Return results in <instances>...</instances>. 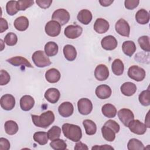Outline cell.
I'll list each match as a JSON object with an SVG mask.
<instances>
[{"instance_id": "obj_28", "label": "cell", "mask_w": 150, "mask_h": 150, "mask_svg": "<svg viewBox=\"0 0 150 150\" xmlns=\"http://www.w3.org/2000/svg\"><path fill=\"white\" fill-rule=\"evenodd\" d=\"M103 114L107 118H114L117 114V109L115 107L111 104H105L101 108Z\"/></svg>"}, {"instance_id": "obj_44", "label": "cell", "mask_w": 150, "mask_h": 150, "mask_svg": "<svg viewBox=\"0 0 150 150\" xmlns=\"http://www.w3.org/2000/svg\"><path fill=\"white\" fill-rule=\"evenodd\" d=\"M104 125L107 126L111 128L115 133H118L120 131V125L114 120H109L107 121H106L104 124Z\"/></svg>"}, {"instance_id": "obj_52", "label": "cell", "mask_w": 150, "mask_h": 150, "mask_svg": "<svg viewBox=\"0 0 150 150\" xmlns=\"http://www.w3.org/2000/svg\"><path fill=\"white\" fill-rule=\"evenodd\" d=\"M149 112H148V114H147V115H146V117H147V120H145V123H146V124H145V125L146 126V127H148V128H149L150 127H149V117H148V115H149Z\"/></svg>"}, {"instance_id": "obj_34", "label": "cell", "mask_w": 150, "mask_h": 150, "mask_svg": "<svg viewBox=\"0 0 150 150\" xmlns=\"http://www.w3.org/2000/svg\"><path fill=\"white\" fill-rule=\"evenodd\" d=\"M34 141L38 143L40 145H44L46 144L48 142V135L47 133L46 132L39 131L36 132L33 135Z\"/></svg>"}, {"instance_id": "obj_27", "label": "cell", "mask_w": 150, "mask_h": 150, "mask_svg": "<svg viewBox=\"0 0 150 150\" xmlns=\"http://www.w3.org/2000/svg\"><path fill=\"white\" fill-rule=\"evenodd\" d=\"M122 50L125 54L129 57H131L136 51L135 44L131 40L125 41L122 43Z\"/></svg>"}, {"instance_id": "obj_37", "label": "cell", "mask_w": 150, "mask_h": 150, "mask_svg": "<svg viewBox=\"0 0 150 150\" xmlns=\"http://www.w3.org/2000/svg\"><path fill=\"white\" fill-rule=\"evenodd\" d=\"M50 146L55 150H64L67 148V144L65 141L59 138L52 140L50 143Z\"/></svg>"}, {"instance_id": "obj_40", "label": "cell", "mask_w": 150, "mask_h": 150, "mask_svg": "<svg viewBox=\"0 0 150 150\" xmlns=\"http://www.w3.org/2000/svg\"><path fill=\"white\" fill-rule=\"evenodd\" d=\"M6 12L9 15L13 16L15 15L18 12V9L17 8V1H9L6 5Z\"/></svg>"}, {"instance_id": "obj_51", "label": "cell", "mask_w": 150, "mask_h": 150, "mask_svg": "<svg viewBox=\"0 0 150 150\" xmlns=\"http://www.w3.org/2000/svg\"><path fill=\"white\" fill-rule=\"evenodd\" d=\"M113 0H100L99 1V3L103 6H110L112 3H113Z\"/></svg>"}, {"instance_id": "obj_21", "label": "cell", "mask_w": 150, "mask_h": 150, "mask_svg": "<svg viewBox=\"0 0 150 150\" xmlns=\"http://www.w3.org/2000/svg\"><path fill=\"white\" fill-rule=\"evenodd\" d=\"M60 73L58 70L54 68H52L47 70L45 73L46 80L50 83H55L60 79Z\"/></svg>"}, {"instance_id": "obj_10", "label": "cell", "mask_w": 150, "mask_h": 150, "mask_svg": "<svg viewBox=\"0 0 150 150\" xmlns=\"http://www.w3.org/2000/svg\"><path fill=\"white\" fill-rule=\"evenodd\" d=\"M83 29L79 25H69L64 30V35L69 39H76L82 33Z\"/></svg>"}, {"instance_id": "obj_16", "label": "cell", "mask_w": 150, "mask_h": 150, "mask_svg": "<svg viewBox=\"0 0 150 150\" xmlns=\"http://www.w3.org/2000/svg\"><path fill=\"white\" fill-rule=\"evenodd\" d=\"M109 28L108 22L103 18L97 19L94 24V30L99 34L105 33L109 29Z\"/></svg>"}, {"instance_id": "obj_22", "label": "cell", "mask_w": 150, "mask_h": 150, "mask_svg": "<svg viewBox=\"0 0 150 150\" xmlns=\"http://www.w3.org/2000/svg\"><path fill=\"white\" fill-rule=\"evenodd\" d=\"M13 25L16 30L19 31H25L29 27V20L26 16H19L13 22Z\"/></svg>"}, {"instance_id": "obj_23", "label": "cell", "mask_w": 150, "mask_h": 150, "mask_svg": "<svg viewBox=\"0 0 150 150\" xmlns=\"http://www.w3.org/2000/svg\"><path fill=\"white\" fill-rule=\"evenodd\" d=\"M121 91L125 96H131L134 94L137 91L136 85L132 82H125L121 86Z\"/></svg>"}, {"instance_id": "obj_48", "label": "cell", "mask_w": 150, "mask_h": 150, "mask_svg": "<svg viewBox=\"0 0 150 150\" xmlns=\"http://www.w3.org/2000/svg\"><path fill=\"white\" fill-rule=\"evenodd\" d=\"M8 29V24L6 19L3 18L0 19V32L3 33Z\"/></svg>"}, {"instance_id": "obj_30", "label": "cell", "mask_w": 150, "mask_h": 150, "mask_svg": "<svg viewBox=\"0 0 150 150\" xmlns=\"http://www.w3.org/2000/svg\"><path fill=\"white\" fill-rule=\"evenodd\" d=\"M112 73L116 76H121L123 74L124 70V65L123 62L119 59H115L111 66Z\"/></svg>"}, {"instance_id": "obj_5", "label": "cell", "mask_w": 150, "mask_h": 150, "mask_svg": "<svg viewBox=\"0 0 150 150\" xmlns=\"http://www.w3.org/2000/svg\"><path fill=\"white\" fill-rule=\"evenodd\" d=\"M52 19L60 23V25H64L70 19V14L64 9H58L52 14Z\"/></svg>"}, {"instance_id": "obj_29", "label": "cell", "mask_w": 150, "mask_h": 150, "mask_svg": "<svg viewBox=\"0 0 150 150\" xmlns=\"http://www.w3.org/2000/svg\"><path fill=\"white\" fill-rule=\"evenodd\" d=\"M45 53L47 56L52 57L57 54L59 50V47L56 43L54 42H47L44 47Z\"/></svg>"}, {"instance_id": "obj_18", "label": "cell", "mask_w": 150, "mask_h": 150, "mask_svg": "<svg viewBox=\"0 0 150 150\" xmlns=\"http://www.w3.org/2000/svg\"><path fill=\"white\" fill-rule=\"evenodd\" d=\"M45 98L47 101L52 104L56 103L60 97V93L58 89L56 88H50L45 93Z\"/></svg>"}, {"instance_id": "obj_7", "label": "cell", "mask_w": 150, "mask_h": 150, "mask_svg": "<svg viewBox=\"0 0 150 150\" xmlns=\"http://www.w3.org/2000/svg\"><path fill=\"white\" fill-rule=\"evenodd\" d=\"M79 112L82 115L89 114L93 110V104L91 101L87 98H80L77 103Z\"/></svg>"}, {"instance_id": "obj_42", "label": "cell", "mask_w": 150, "mask_h": 150, "mask_svg": "<svg viewBox=\"0 0 150 150\" xmlns=\"http://www.w3.org/2000/svg\"><path fill=\"white\" fill-rule=\"evenodd\" d=\"M34 3L32 0H20L17 1V8L18 11H25L30 7Z\"/></svg>"}, {"instance_id": "obj_19", "label": "cell", "mask_w": 150, "mask_h": 150, "mask_svg": "<svg viewBox=\"0 0 150 150\" xmlns=\"http://www.w3.org/2000/svg\"><path fill=\"white\" fill-rule=\"evenodd\" d=\"M35 105L33 98L29 95H25L20 100L21 108L25 111L30 110Z\"/></svg>"}, {"instance_id": "obj_11", "label": "cell", "mask_w": 150, "mask_h": 150, "mask_svg": "<svg viewBox=\"0 0 150 150\" xmlns=\"http://www.w3.org/2000/svg\"><path fill=\"white\" fill-rule=\"evenodd\" d=\"M118 117L125 127H128L129 123L134 120V115L132 111L128 108L120 110L118 112Z\"/></svg>"}, {"instance_id": "obj_13", "label": "cell", "mask_w": 150, "mask_h": 150, "mask_svg": "<svg viewBox=\"0 0 150 150\" xmlns=\"http://www.w3.org/2000/svg\"><path fill=\"white\" fill-rule=\"evenodd\" d=\"M102 47L106 50H112L117 47L118 42L115 38L112 35H108L103 38L101 41Z\"/></svg>"}, {"instance_id": "obj_3", "label": "cell", "mask_w": 150, "mask_h": 150, "mask_svg": "<svg viewBox=\"0 0 150 150\" xmlns=\"http://www.w3.org/2000/svg\"><path fill=\"white\" fill-rule=\"evenodd\" d=\"M42 50L35 52L32 56V59L35 64L38 67H45L51 64V62L48 56Z\"/></svg>"}, {"instance_id": "obj_50", "label": "cell", "mask_w": 150, "mask_h": 150, "mask_svg": "<svg viewBox=\"0 0 150 150\" xmlns=\"http://www.w3.org/2000/svg\"><path fill=\"white\" fill-rule=\"evenodd\" d=\"M91 149H114V148H112L109 145H103L101 146L95 145L92 147Z\"/></svg>"}, {"instance_id": "obj_46", "label": "cell", "mask_w": 150, "mask_h": 150, "mask_svg": "<svg viewBox=\"0 0 150 150\" xmlns=\"http://www.w3.org/2000/svg\"><path fill=\"white\" fill-rule=\"evenodd\" d=\"M36 3L39 7L43 9H46L50 6L52 3V0H36Z\"/></svg>"}, {"instance_id": "obj_1", "label": "cell", "mask_w": 150, "mask_h": 150, "mask_svg": "<svg viewBox=\"0 0 150 150\" xmlns=\"http://www.w3.org/2000/svg\"><path fill=\"white\" fill-rule=\"evenodd\" d=\"M33 123L36 127L47 128L54 121V115L52 111H47L43 112L40 115H32Z\"/></svg>"}, {"instance_id": "obj_6", "label": "cell", "mask_w": 150, "mask_h": 150, "mask_svg": "<svg viewBox=\"0 0 150 150\" xmlns=\"http://www.w3.org/2000/svg\"><path fill=\"white\" fill-rule=\"evenodd\" d=\"M46 33L51 37L57 36L61 32V25L55 21H50L45 25Z\"/></svg>"}, {"instance_id": "obj_12", "label": "cell", "mask_w": 150, "mask_h": 150, "mask_svg": "<svg viewBox=\"0 0 150 150\" xmlns=\"http://www.w3.org/2000/svg\"><path fill=\"white\" fill-rule=\"evenodd\" d=\"M1 107L6 111H10L12 110L15 105V97L9 94H6L3 95L0 100Z\"/></svg>"}, {"instance_id": "obj_17", "label": "cell", "mask_w": 150, "mask_h": 150, "mask_svg": "<svg viewBox=\"0 0 150 150\" xmlns=\"http://www.w3.org/2000/svg\"><path fill=\"white\" fill-rule=\"evenodd\" d=\"M95 93L98 98L107 99L111 96L112 91L108 85L101 84L97 87Z\"/></svg>"}, {"instance_id": "obj_41", "label": "cell", "mask_w": 150, "mask_h": 150, "mask_svg": "<svg viewBox=\"0 0 150 150\" xmlns=\"http://www.w3.org/2000/svg\"><path fill=\"white\" fill-rule=\"evenodd\" d=\"M18 37L13 32L8 33L4 38V42L8 46H14L17 43Z\"/></svg>"}, {"instance_id": "obj_26", "label": "cell", "mask_w": 150, "mask_h": 150, "mask_svg": "<svg viewBox=\"0 0 150 150\" xmlns=\"http://www.w3.org/2000/svg\"><path fill=\"white\" fill-rule=\"evenodd\" d=\"M136 21L141 25H145L149 21V13L144 9H141L135 14Z\"/></svg>"}, {"instance_id": "obj_43", "label": "cell", "mask_w": 150, "mask_h": 150, "mask_svg": "<svg viewBox=\"0 0 150 150\" xmlns=\"http://www.w3.org/2000/svg\"><path fill=\"white\" fill-rule=\"evenodd\" d=\"M11 79L9 74L4 70H1L0 71V85L4 86L7 84Z\"/></svg>"}, {"instance_id": "obj_20", "label": "cell", "mask_w": 150, "mask_h": 150, "mask_svg": "<svg viewBox=\"0 0 150 150\" xmlns=\"http://www.w3.org/2000/svg\"><path fill=\"white\" fill-rule=\"evenodd\" d=\"M6 62H8V63H9L14 66H19L22 65L27 67H33V66H32L30 63L26 58L22 56H15L11 57L10 59H7Z\"/></svg>"}, {"instance_id": "obj_31", "label": "cell", "mask_w": 150, "mask_h": 150, "mask_svg": "<svg viewBox=\"0 0 150 150\" xmlns=\"http://www.w3.org/2000/svg\"><path fill=\"white\" fill-rule=\"evenodd\" d=\"M86 133L88 135H92L96 134L97 131L96 124L91 120L86 119L83 122Z\"/></svg>"}, {"instance_id": "obj_9", "label": "cell", "mask_w": 150, "mask_h": 150, "mask_svg": "<svg viewBox=\"0 0 150 150\" xmlns=\"http://www.w3.org/2000/svg\"><path fill=\"white\" fill-rule=\"evenodd\" d=\"M128 127L132 132L137 135H143L146 131V126L145 124L138 120H133L131 121L129 123Z\"/></svg>"}, {"instance_id": "obj_47", "label": "cell", "mask_w": 150, "mask_h": 150, "mask_svg": "<svg viewBox=\"0 0 150 150\" xmlns=\"http://www.w3.org/2000/svg\"><path fill=\"white\" fill-rule=\"evenodd\" d=\"M10 142L7 139L5 138H0V150H8L10 149Z\"/></svg>"}, {"instance_id": "obj_35", "label": "cell", "mask_w": 150, "mask_h": 150, "mask_svg": "<svg viewBox=\"0 0 150 150\" xmlns=\"http://www.w3.org/2000/svg\"><path fill=\"white\" fill-rule=\"evenodd\" d=\"M127 148L128 150H142L144 149L145 147L141 141L136 138H132L128 142Z\"/></svg>"}, {"instance_id": "obj_33", "label": "cell", "mask_w": 150, "mask_h": 150, "mask_svg": "<svg viewBox=\"0 0 150 150\" xmlns=\"http://www.w3.org/2000/svg\"><path fill=\"white\" fill-rule=\"evenodd\" d=\"M101 133L103 138L107 141L112 142L115 138V132L107 126L104 125L102 127Z\"/></svg>"}, {"instance_id": "obj_4", "label": "cell", "mask_w": 150, "mask_h": 150, "mask_svg": "<svg viewBox=\"0 0 150 150\" xmlns=\"http://www.w3.org/2000/svg\"><path fill=\"white\" fill-rule=\"evenodd\" d=\"M128 76L130 79L136 81H141L145 79L146 73L142 67L133 65L128 69Z\"/></svg>"}, {"instance_id": "obj_8", "label": "cell", "mask_w": 150, "mask_h": 150, "mask_svg": "<svg viewBox=\"0 0 150 150\" xmlns=\"http://www.w3.org/2000/svg\"><path fill=\"white\" fill-rule=\"evenodd\" d=\"M115 31L120 35L129 37L130 33V26L128 22L124 19H120L115 25Z\"/></svg>"}, {"instance_id": "obj_45", "label": "cell", "mask_w": 150, "mask_h": 150, "mask_svg": "<svg viewBox=\"0 0 150 150\" xmlns=\"http://www.w3.org/2000/svg\"><path fill=\"white\" fill-rule=\"evenodd\" d=\"M138 0H125L124 2L125 7L129 10H132L137 8L139 5Z\"/></svg>"}, {"instance_id": "obj_38", "label": "cell", "mask_w": 150, "mask_h": 150, "mask_svg": "<svg viewBox=\"0 0 150 150\" xmlns=\"http://www.w3.org/2000/svg\"><path fill=\"white\" fill-rule=\"evenodd\" d=\"M61 135V128L56 125L53 126L47 132L48 138L52 141L59 138Z\"/></svg>"}, {"instance_id": "obj_53", "label": "cell", "mask_w": 150, "mask_h": 150, "mask_svg": "<svg viewBox=\"0 0 150 150\" xmlns=\"http://www.w3.org/2000/svg\"><path fill=\"white\" fill-rule=\"evenodd\" d=\"M0 41H1V44H2V47H1V50L2 51V50H3V49L4 48V47H5V46H2V43H4V42H3V41H2V39H1V40H0Z\"/></svg>"}, {"instance_id": "obj_39", "label": "cell", "mask_w": 150, "mask_h": 150, "mask_svg": "<svg viewBox=\"0 0 150 150\" xmlns=\"http://www.w3.org/2000/svg\"><path fill=\"white\" fill-rule=\"evenodd\" d=\"M138 42L141 47V48L147 52L150 51L149 46V38L148 36H142L139 37L138 39Z\"/></svg>"}, {"instance_id": "obj_25", "label": "cell", "mask_w": 150, "mask_h": 150, "mask_svg": "<svg viewBox=\"0 0 150 150\" xmlns=\"http://www.w3.org/2000/svg\"><path fill=\"white\" fill-rule=\"evenodd\" d=\"M63 54L66 59L68 61H73L77 56V52L76 48L71 45H66L63 49Z\"/></svg>"}, {"instance_id": "obj_24", "label": "cell", "mask_w": 150, "mask_h": 150, "mask_svg": "<svg viewBox=\"0 0 150 150\" xmlns=\"http://www.w3.org/2000/svg\"><path fill=\"white\" fill-rule=\"evenodd\" d=\"M77 18L80 23L86 25L91 22L93 18V15L89 10L82 9L79 12Z\"/></svg>"}, {"instance_id": "obj_15", "label": "cell", "mask_w": 150, "mask_h": 150, "mask_svg": "<svg viewBox=\"0 0 150 150\" xmlns=\"http://www.w3.org/2000/svg\"><path fill=\"white\" fill-rule=\"evenodd\" d=\"M58 111L59 114L63 117H69L73 114L74 107L70 102H63L59 106Z\"/></svg>"}, {"instance_id": "obj_49", "label": "cell", "mask_w": 150, "mask_h": 150, "mask_svg": "<svg viewBox=\"0 0 150 150\" xmlns=\"http://www.w3.org/2000/svg\"><path fill=\"white\" fill-rule=\"evenodd\" d=\"M74 149L76 150H79V149H82V150H87L88 149V148L87 147V146L83 144L81 142H79L77 143H76L75 146H74Z\"/></svg>"}, {"instance_id": "obj_32", "label": "cell", "mask_w": 150, "mask_h": 150, "mask_svg": "<svg viewBox=\"0 0 150 150\" xmlns=\"http://www.w3.org/2000/svg\"><path fill=\"white\" fill-rule=\"evenodd\" d=\"M4 128L5 132L9 135H14L18 131V125L17 123L12 120L6 121L4 125Z\"/></svg>"}, {"instance_id": "obj_14", "label": "cell", "mask_w": 150, "mask_h": 150, "mask_svg": "<svg viewBox=\"0 0 150 150\" xmlns=\"http://www.w3.org/2000/svg\"><path fill=\"white\" fill-rule=\"evenodd\" d=\"M94 76L99 81H104L109 76V70L108 67L103 64H98L95 69Z\"/></svg>"}, {"instance_id": "obj_36", "label": "cell", "mask_w": 150, "mask_h": 150, "mask_svg": "<svg viewBox=\"0 0 150 150\" xmlns=\"http://www.w3.org/2000/svg\"><path fill=\"white\" fill-rule=\"evenodd\" d=\"M138 100L139 103L144 106L150 105V91L149 88L142 91L139 95Z\"/></svg>"}, {"instance_id": "obj_2", "label": "cell", "mask_w": 150, "mask_h": 150, "mask_svg": "<svg viewBox=\"0 0 150 150\" xmlns=\"http://www.w3.org/2000/svg\"><path fill=\"white\" fill-rule=\"evenodd\" d=\"M62 131L65 137L73 142H79L82 137L81 129L77 125L65 123L62 125Z\"/></svg>"}]
</instances>
